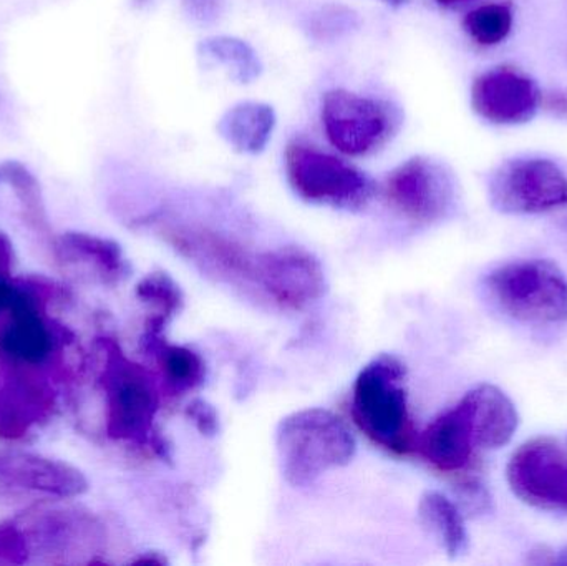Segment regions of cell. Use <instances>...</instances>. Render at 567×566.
Here are the masks:
<instances>
[{
    "mask_svg": "<svg viewBox=\"0 0 567 566\" xmlns=\"http://www.w3.org/2000/svg\"><path fill=\"white\" fill-rule=\"evenodd\" d=\"M419 518L423 528L439 542L450 558L462 557L468 550L465 517L455 502L440 492H425L419 502Z\"/></svg>",
    "mask_w": 567,
    "mask_h": 566,
    "instance_id": "21",
    "label": "cell"
},
{
    "mask_svg": "<svg viewBox=\"0 0 567 566\" xmlns=\"http://www.w3.org/2000/svg\"><path fill=\"white\" fill-rule=\"evenodd\" d=\"M55 249L62 261L92 266L103 281L118 282L128 276L130 265L123 256L122 246L113 239L90 233L69 231L56 238Z\"/></svg>",
    "mask_w": 567,
    "mask_h": 566,
    "instance_id": "19",
    "label": "cell"
},
{
    "mask_svg": "<svg viewBox=\"0 0 567 566\" xmlns=\"http://www.w3.org/2000/svg\"><path fill=\"white\" fill-rule=\"evenodd\" d=\"M276 126L271 105L243 102L229 109L218 122V132L236 152L258 155L268 145Z\"/></svg>",
    "mask_w": 567,
    "mask_h": 566,
    "instance_id": "20",
    "label": "cell"
},
{
    "mask_svg": "<svg viewBox=\"0 0 567 566\" xmlns=\"http://www.w3.org/2000/svg\"><path fill=\"white\" fill-rule=\"evenodd\" d=\"M13 266V246L9 236L0 231V278L9 279Z\"/></svg>",
    "mask_w": 567,
    "mask_h": 566,
    "instance_id": "31",
    "label": "cell"
},
{
    "mask_svg": "<svg viewBox=\"0 0 567 566\" xmlns=\"http://www.w3.org/2000/svg\"><path fill=\"white\" fill-rule=\"evenodd\" d=\"M140 301L152 308L153 316L146 328L145 338L162 336L169 319L175 318L185 305V296L178 282L165 271H153L136 285Z\"/></svg>",
    "mask_w": 567,
    "mask_h": 566,
    "instance_id": "23",
    "label": "cell"
},
{
    "mask_svg": "<svg viewBox=\"0 0 567 566\" xmlns=\"http://www.w3.org/2000/svg\"><path fill=\"white\" fill-rule=\"evenodd\" d=\"M436 2L442 3V6L452 7L460 6V3L472 2V0H436Z\"/></svg>",
    "mask_w": 567,
    "mask_h": 566,
    "instance_id": "36",
    "label": "cell"
},
{
    "mask_svg": "<svg viewBox=\"0 0 567 566\" xmlns=\"http://www.w3.org/2000/svg\"><path fill=\"white\" fill-rule=\"evenodd\" d=\"M542 105H545L549 112L556 113V115L567 116V93H551L546 99H543L542 95Z\"/></svg>",
    "mask_w": 567,
    "mask_h": 566,
    "instance_id": "32",
    "label": "cell"
},
{
    "mask_svg": "<svg viewBox=\"0 0 567 566\" xmlns=\"http://www.w3.org/2000/svg\"><path fill=\"white\" fill-rule=\"evenodd\" d=\"M29 541L30 558L39 564H95L102 552L105 531L92 512L82 507L37 508L19 518Z\"/></svg>",
    "mask_w": 567,
    "mask_h": 566,
    "instance_id": "6",
    "label": "cell"
},
{
    "mask_svg": "<svg viewBox=\"0 0 567 566\" xmlns=\"http://www.w3.org/2000/svg\"><path fill=\"white\" fill-rule=\"evenodd\" d=\"M472 422L475 445L488 451L505 447L515 438L519 414L512 399L493 384H480L462 399Z\"/></svg>",
    "mask_w": 567,
    "mask_h": 566,
    "instance_id": "18",
    "label": "cell"
},
{
    "mask_svg": "<svg viewBox=\"0 0 567 566\" xmlns=\"http://www.w3.org/2000/svg\"><path fill=\"white\" fill-rule=\"evenodd\" d=\"M506 481L529 507L567 514V451L555 439L536 438L516 449Z\"/></svg>",
    "mask_w": 567,
    "mask_h": 566,
    "instance_id": "11",
    "label": "cell"
},
{
    "mask_svg": "<svg viewBox=\"0 0 567 566\" xmlns=\"http://www.w3.org/2000/svg\"><path fill=\"white\" fill-rule=\"evenodd\" d=\"M383 2L392 3V6H402V3L406 2V0H383Z\"/></svg>",
    "mask_w": 567,
    "mask_h": 566,
    "instance_id": "37",
    "label": "cell"
},
{
    "mask_svg": "<svg viewBox=\"0 0 567 566\" xmlns=\"http://www.w3.org/2000/svg\"><path fill=\"white\" fill-rule=\"evenodd\" d=\"M0 179L16 193L23 218L29 223L30 228L39 233H49V216H47L42 188L35 175L22 163L9 159L0 165Z\"/></svg>",
    "mask_w": 567,
    "mask_h": 566,
    "instance_id": "25",
    "label": "cell"
},
{
    "mask_svg": "<svg viewBox=\"0 0 567 566\" xmlns=\"http://www.w3.org/2000/svg\"><path fill=\"white\" fill-rule=\"evenodd\" d=\"M556 565L567 566V547L563 548V550H559L558 555H556Z\"/></svg>",
    "mask_w": 567,
    "mask_h": 566,
    "instance_id": "35",
    "label": "cell"
},
{
    "mask_svg": "<svg viewBox=\"0 0 567 566\" xmlns=\"http://www.w3.org/2000/svg\"><path fill=\"white\" fill-rule=\"evenodd\" d=\"M473 110L496 125L529 122L542 105L535 80L509 66L482 73L472 86Z\"/></svg>",
    "mask_w": 567,
    "mask_h": 566,
    "instance_id": "13",
    "label": "cell"
},
{
    "mask_svg": "<svg viewBox=\"0 0 567 566\" xmlns=\"http://www.w3.org/2000/svg\"><path fill=\"white\" fill-rule=\"evenodd\" d=\"M165 236L176 251L205 268L219 275L255 279L256 258H249L241 246L216 233L193 226H172L166 229Z\"/></svg>",
    "mask_w": 567,
    "mask_h": 566,
    "instance_id": "17",
    "label": "cell"
},
{
    "mask_svg": "<svg viewBox=\"0 0 567 566\" xmlns=\"http://www.w3.org/2000/svg\"><path fill=\"white\" fill-rule=\"evenodd\" d=\"M142 2H143V0H142Z\"/></svg>",
    "mask_w": 567,
    "mask_h": 566,
    "instance_id": "38",
    "label": "cell"
},
{
    "mask_svg": "<svg viewBox=\"0 0 567 566\" xmlns=\"http://www.w3.org/2000/svg\"><path fill=\"white\" fill-rule=\"evenodd\" d=\"M29 562V541L19 522L0 524V565H25Z\"/></svg>",
    "mask_w": 567,
    "mask_h": 566,
    "instance_id": "27",
    "label": "cell"
},
{
    "mask_svg": "<svg viewBox=\"0 0 567 566\" xmlns=\"http://www.w3.org/2000/svg\"><path fill=\"white\" fill-rule=\"evenodd\" d=\"M0 326V358L10 364L37 368L52 356L55 338L49 322L40 315L35 299L16 289Z\"/></svg>",
    "mask_w": 567,
    "mask_h": 566,
    "instance_id": "14",
    "label": "cell"
},
{
    "mask_svg": "<svg viewBox=\"0 0 567 566\" xmlns=\"http://www.w3.org/2000/svg\"><path fill=\"white\" fill-rule=\"evenodd\" d=\"M489 202L505 215H539L565 208L567 175L551 159H509L489 179Z\"/></svg>",
    "mask_w": 567,
    "mask_h": 566,
    "instance_id": "8",
    "label": "cell"
},
{
    "mask_svg": "<svg viewBox=\"0 0 567 566\" xmlns=\"http://www.w3.org/2000/svg\"><path fill=\"white\" fill-rule=\"evenodd\" d=\"M475 447L472 422L463 401L436 418L416 438L415 444L422 457L442 472L465 469Z\"/></svg>",
    "mask_w": 567,
    "mask_h": 566,
    "instance_id": "16",
    "label": "cell"
},
{
    "mask_svg": "<svg viewBox=\"0 0 567 566\" xmlns=\"http://www.w3.org/2000/svg\"><path fill=\"white\" fill-rule=\"evenodd\" d=\"M186 418L205 438H215L219 432L218 411L208 401L195 399V401L189 402L188 408H186Z\"/></svg>",
    "mask_w": 567,
    "mask_h": 566,
    "instance_id": "29",
    "label": "cell"
},
{
    "mask_svg": "<svg viewBox=\"0 0 567 566\" xmlns=\"http://www.w3.org/2000/svg\"><path fill=\"white\" fill-rule=\"evenodd\" d=\"M89 492L75 465L22 449H0V502L70 501Z\"/></svg>",
    "mask_w": 567,
    "mask_h": 566,
    "instance_id": "9",
    "label": "cell"
},
{
    "mask_svg": "<svg viewBox=\"0 0 567 566\" xmlns=\"http://www.w3.org/2000/svg\"><path fill=\"white\" fill-rule=\"evenodd\" d=\"M390 205L420 225L449 218L458 202V186L449 166L429 156H413L396 166L385 185Z\"/></svg>",
    "mask_w": 567,
    "mask_h": 566,
    "instance_id": "10",
    "label": "cell"
},
{
    "mask_svg": "<svg viewBox=\"0 0 567 566\" xmlns=\"http://www.w3.org/2000/svg\"><path fill=\"white\" fill-rule=\"evenodd\" d=\"M6 362V361H3ZM52 405L49 389L30 368L6 362L0 369V438H23Z\"/></svg>",
    "mask_w": 567,
    "mask_h": 566,
    "instance_id": "15",
    "label": "cell"
},
{
    "mask_svg": "<svg viewBox=\"0 0 567 566\" xmlns=\"http://www.w3.org/2000/svg\"><path fill=\"white\" fill-rule=\"evenodd\" d=\"M286 173L293 193L313 205L355 212L375 192L372 179L355 166L302 143L287 146Z\"/></svg>",
    "mask_w": 567,
    "mask_h": 566,
    "instance_id": "5",
    "label": "cell"
},
{
    "mask_svg": "<svg viewBox=\"0 0 567 566\" xmlns=\"http://www.w3.org/2000/svg\"><path fill=\"white\" fill-rule=\"evenodd\" d=\"M463 27L470 39L478 45H498L512 32V7L506 3H486L470 12L463 20Z\"/></svg>",
    "mask_w": 567,
    "mask_h": 566,
    "instance_id": "26",
    "label": "cell"
},
{
    "mask_svg": "<svg viewBox=\"0 0 567 566\" xmlns=\"http://www.w3.org/2000/svg\"><path fill=\"white\" fill-rule=\"evenodd\" d=\"M528 562L533 565H556V554L542 545L529 552Z\"/></svg>",
    "mask_w": 567,
    "mask_h": 566,
    "instance_id": "33",
    "label": "cell"
},
{
    "mask_svg": "<svg viewBox=\"0 0 567 566\" xmlns=\"http://www.w3.org/2000/svg\"><path fill=\"white\" fill-rule=\"evenodd\" d=\"M493 305L526 325L567 321V279L549 259H518L493 269L485 278Z\"/></svg>",
    "mask_w": 567,
    "mask_h": 566,
    "instance_id": "3",
    "label": "cell"
},
{
    "mask_svg": "<svg viewBox=\"0 0 567 566\" xmlns=\"http://www.w3.org/2000/svg\"><path fill=\"white\" fill-rule=\"evenodd\" d=\"M255 281L272 301L296 311L319 301L327 291L322 263L300 246H282L256 256Z\"/></svg>",
    "mask_w": 567,
    "mask_h": 566,
    "instance_id": "12",
    "label": "cell"
},
{
    "mask_svg": "<svg viewBox=\"0 0 567 566\" xmlns=\"http://www.w3.org/2000/svg\"><path fill=\"white\" fill-rule=\"evenodd\" d=\"M199 55L228 70L239 83H251L261 75V60L245 40L235 37H213L199 43Z\"/></svg>",
    "mask_w": 567,
    "mask_h": 566,
    "instance_id": "24",
    "label": "cell"
},
{
    "mask_svg": "<svg viewBox=\"0 0 567 566\" xmlns=\"http://www.w3.org/2000/svg\"><path fill=\"white\" fill-rule=\"evenodd\" d=\"M133 564L166 565L168 562H166V558L162 557V555L150 552V554L142 555V557L133 560Z\"/></svg>",
    "mask_w": 567,
    "mask_h": 566,
    "instance_id": "34",
    "label": "cell"
},
{
    "mask_svg": "<svg viewBox=\"0 0 567 566\" xmlns=\"http://www.w3.org/2000/svg\"><path fill=\"white\" fill-rule=\"evenodd\" d=\"M399 113L382 100L330 90L322 99V125L333 148L365 156L382 148L399 128Z\"/></svg>",
    "mask_w": 567,
    "mask_h": 566,
    "instance_id": "7",
    "label": "cell"
},
{
    "mask_svg": "<svg viewBox=\"0 0 567 566\" xmlns=\"http://www.w3.org/2000/svg\"><path fill=\"white\" fill-rule=\"evenodd\" d=\"M145 342L155 352L163 381L172 394H186L203 384L206 364L198 352L185 346L166 344L162 336L145 338Z\"/></svg>",
    "mask_w": 567,
    "mask_h": 566,
    "instance_id": "22",
    "label": "cell"
},
{
    "mask_svg": "<svg viewBox=\"0 0 567 566\" xmlns=\"http://www.w3.org/2000/svg\"><path fill=\"white\" fill-rule=\"evenodd\" d=\"M276 451L287 484L303 488L327 472L349 465L357 442L339 415L312 408L292 412L279 422Z\"/></svg>",
    "mask_w": 567,
    "mask_h": 566,
    "instance_id": "1",
    "label": "cell"
},
{
    "mask_svg": "<svg viewBox=\"0 0 567 566\" xmlns=\"http://www.w3.org/2000/svg\"><path fill=\"white\" fill-rule=\"evenodd\" d=\"M460 511L470 515H485L492 511V495L478 481H466L458 485Z\"/></svg>",
    "mask_w": 567,
    "mask_h": 566,
    "instance_id": "28",
    "label": "cell"
},
{
    "mask_svg": "<svg viewBox=\"0 0 567 566\" xmlns=\"http://www.w3.org/2000/svg\"><path fill=\"white\" fill-rule=\"evenodd\" d=\"M183 6L198 22H213L219 13V0H183Z\"/></svg>",
    "mask_w": 567,
    "mask_h": 566,
    "instance_id": "30",
    "label": "cell"
},
{
    "mask_svg": "<svg viewBox=\"0 0 567 566\" xmlns=\"http://www.w3.org/2000/svg\"><path fill=\"white\" fill-rule=\"evenodd\" d=\"M102 385L110 438L133 444L152 442L159 409L158 388L150 372L130 361L115 342L105 344Z\"/></svg>",
    "mask_w": 567,
    "mask_h": 566,
    "instance_id": "4",
    "label": "cell"
},
{
    "mask_svg": "<svg viewBox=\"0 0 567 566\" xmlns=\"http://www.w3.org/2000/svg\"><path fill=\"white\" fill-rule=\"evenodd\" d=\"M405 375L399 358L380 354L359 372L352 391V415L360 431L396 454H409L416 444L403 389Z\"/></svg>",
    "mask_w": 567,
    "mask_h": 566,
    "instance_id": "2",
    "label": "cell"
}]
</instances>
